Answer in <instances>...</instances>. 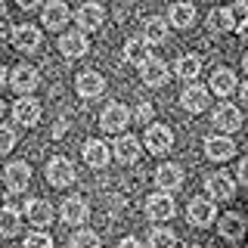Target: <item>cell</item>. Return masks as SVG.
I'll list each match as a JSON object with an SVG mask.
<instances>
[{
	"label": "cell",
	"mask_w": 248,
	"mask_h": 248,
	"mask_svg": "<svg viewBox=\"0 0 248 248\" xmlns=\"http://www.w3.org/2000/svg\"><path fill=\"white\" fill-rule=\"evenodd\" d=\"M127 124H130V108L121 106V103H108L103 108V115H99V127L106 134H121Z\"/></svg>",
	"instance_id": "6da1fadb"
},
{
	"label": "cell",
	"mask_w": 248,
	"mask_h": 248,
	"mask_svg": "<svg viewBox=\"0 0 248 248\" xmlns=\"http://www.w3.org/2000/svg\"><path fill=\"white\" fill-rule=\"evenodd\" d=\"M186 217H189V223H196V227H208V223H214L217 217V208H214V199L211 196H196L189 202V208H186Z\"/></svg>",
	"instance_id": "7a4b0ae2"
},
{
	"label": "cell",
	"mask_w": 248,
	"mask_h": 248,
	"mask_svg": "<svg viewBox=\"0 0 248 248\" xmlns=\"http://www.w3.org/2000/svg\"><path fill=\"white\" fill-rule=\"evenodd\" d=\"M143 140H146V149L152 155H165L174 146V134H170V127H165V124H149Z\"/></svg>",
	"instance_id": "3957f363"
},
{
	"label": "cell",
	"mask_w": 248,
	"mask_h": 248,
	"mask_svg": "<svg viewBox=\"0 0 248 248\" xmlns=\"http://www.w3.org/2000/svg\"><path fill=\"white\" fill-rule=\"evenodd\" d=\"M87 50H90V41H87V34H84L81 28H78V31H65V34L59 37V53L65 59L87 56Z\"/></svg>",
	"instance_id": "277c9868"
},
{
	"label": "cell",
	"mask_w": 248,
	"mask_h": 248,
	"mask_svg": "<svg viewBox=\"0 0 248 248\" xmlns=\"http://www.w3.org/2000/svg\"><path fill=\"white\" fill-rule=\"evenodd\" d=\"M174 211H177V208H174V199H170L165 189L146 199V214H149V220H155V223L170 220V217H174Z\"/></svg>",
	"instance_id": "5b68a950"
},
{
	"label": "cell",
	"mask_w": 248,
	"mask_h": 248,
	"mask_svg": "<svg viewBox=\"0 0 248 248\" xmlns=\"http://www.w3.org/2000/svg\"><path fill=\"white\" fill-rule=\"evenodd\" d=\"M205 189H208V196H211L214 202H223V199H232V192H236V180H232L227 170H217V174H211L205 180Z\"/></svg>",
	"instance_id": "8992f818"
},
{
	"label": "cell",
	"mask_w": 248,
	"mask_h": 248,
	"mask_svg": "<svg viewBox=\"0 0 248 248\" xmlns=\"http://www.w3.org/2000/svg\"><path fill=\"white\" fill-rule=\"evenodd\" d=\"M46 180H50V186H68V183H75V165L68 158H62V155L50 158V165H46Z\"/></svg>",
	"instance_id": "52a82bcc"
},
{
	"label": "cell",
	"mask_w": 248,
	"mask_h": 248,
	"mask_svg": "<svg viewBox=\"0 0 248 248\" xmlns=\"http://www.w3.org/2000/svg\"><path fill=\"white\" fill-rule=\"evenodd\" d=\"M140 78H143V84L146 87H165L168 84V78H170V72H168V65L161 59H146L143 65H140Z\"/></svg>",
	"instance_id": "ba28073f"
},
{
	"label": "cell",
	"mask_w": 248,
	"mask_h": 248,
	"mask_svg": "<svg viewBox=\"0 0 248 248\" xmlns=\"http://www.w3.org/2000/svg\"><path fill=\"white\" fill-rule=\"evenodd\" d=\"M214 127L223 130V134L239 130V127H242V112H239L236 106H230V103H220L214 108Z\"/></svg>",
	"instance_id": "9c48e42d"
},
{
	"label": "cell",
	"mask_w": 248,
	"mask_h": 248,
	"mask_svg": "<svg viewBox=\"0 0 248 248\" xmlns=\"http://www.w3.org/2000/svg\"><path fill=\"white\" fill-rule=\"evenodd\" d=\"M10 41H13L16 50L31 53V50L41 46V28H34V25H16L13 34H10Z\"/></svg>",
	"instance_id": "30bf717a"
},
{
	"label": "cell",
	"mask_w": 248,
	"mask_h": 248,
	"mask_svg": "<svg viewBox=\"0 0 248 248\" xmlns=\"http://www.w3.org/2000/svg\"><path fill=\"white\" fill-rule=\"evenodd\" d=\"M62 220L65 223H87V217H90V205H87V199H81V196H72V199H65L62 202Z\"/></svg>",
	"instance_id": "8fae6325"
},
{
	"label": "cell",
	"mask_w": 248,
	"mask_h": 248,
	"mask_svg": "<svg viewBox=\"0 0 248 248\" xmlns=\"http://www.w3.org/2000/svg\"><path fill=\"white\" fill-rule=\"evenodd\" d=\"M75 22H78V28H81V31H96L106 22V10L99 3H84L81 10L75 13Z\"/></svg>",
	"instance_id": "7c38bea8"
},
{
	"label": "cell",
	"mask_w": 248,
	"mask_h": 248,
	"mask_svg": "<svg viewBox=\"0 0 248 248\" xmlns=\"http://www.w3.org/2000/svg\"><path fill=\"white\" fill-rule=\"evenodd\" d=\"M75 90L81 93L84 99H96L99 93L106 90V78L99 75V72H81V75H78V81H75Z\"/></svg>",
	"instance_id": "4fadbf2b"
},
{
	"label": "cell",
	"mask_w": 248,
	"mask_h": 248,
	"mask_svg": "<svg viewBox=\"0 0 248 248\" xmlns=\"http://www.w3.org/2000/svg\"><path fill=\"white\" fill-rule=\"evenodd\" d=\"M180 106L186 108V112H192V115L205 112L208 108V90L202 87V84H189V87L180 93Z\"/></svg>",
	"instance_id": "5bb4252c"
},
{
	"label": "cell",
	"mask_w": 248,
	"mask_h": 248,
	"mask_svg": "<svg viewBox=\"0 0 248 248\" xmlns=\"http://www.w3.org/2000/svg\"><path fill=\"white\" fill-rule=\"evenodd\" d=\"M13 118L19 121V124H25V127H34V124L41 121V103L31 99V96L19 99V103L13 106Z\"/></svg>",
	"instance_id": "9a60e30c"
},
{
	"label": "cell",
	"mask_w": 248,
	"mask_h": 248,
	"mask_svg": "<svg viewBox=\"0 0 248 248\" xmlns=\"http://www.w3.org/2000/svg\"><path fill=\"white\" fill-rule=\"evenodd\" d=\"M205 155L211 161H227L236 155V143L230 137H208L205 140Z\"/></svg>",
	"instance_id": "2e32d148"
},
{
	"label": "cell",
	"mask_w": 248,
	"mask_h": 248,
	"mask_svg": "<svg viewBox=\"0 0 248 248\" xmlns=\"http://www.w3.org/2000/svg\"><path fill=\"white\" fill-rule=\"evenodd\" d=\"M25 217L34 227H46V223H53V205L46 199H28L25 202Z\"/></svg>",
	"instance_id": "e0dca14e"
},
{
	"label": "cell",
	"mask_w": 248,
	"mask_h": 248,
	"mask_svg": "<svg viewBox=\"0 0 248 248\" xmlns=\"http://www.w3.org/2000/svg\"><path fill=\"white\" fill-rule=\"evenodd\" d=\"M10 84H13V90H19V93H28L41 84V75H37V68H31V65H19L16 72L10 75Z\"/></svg>",
	"instance_id": "ac0fdd59"
},
{
	"label": "cell",
	"mask_w": 248,
	"mask_h": 248,
	"mask_svg": "<svg viewBox=\"0 0 248 248\" xmlns=\"http://www.w3.org/2000/svg\"><path fill=\"white\" fill-rule=\"evenodd\" d=\"M68 16H72V13H68V6L62 3V0H50V3L44 6V16H41V19H44V28L59 31L68 22Z\"/></svg>",
	"instance_id": "d6986e66"
},
{
	"label": "cell",
	"mask_w": 248,
	"mask_h": 248,
	"mask_svg": "<svg viewBox=\"0 0 248 248\" xmlns=\"http://www.w3.org/2000/svg\"><path fill=\"white\" fill-rule=\"evenodd\" d=\"M31 183V168L25 161H13V165H6V186H10L13 192H25Z\"/></svg>",
	"instance_id": "ffe728a7"
},
{
	"label": "cell",
	"mask_w": 248,
	"mask_h": 248,
	"mask_svg": "<svg viewBox=\"0 0 248 248\" xmlns=\"http://www.w3.org/2000/svg\"><path fill=\"white\" fill-rule=\"evenodd\" d=\"M108 158H112V149H108L103 140H87L84 143V161L90 168H106Z\"/></svg>",
	"instance_id": "44dd1931"
},
{
	"label": "cell",
	"mask_w": 248,
	"mask_h": 248,
	"mask_svg": "<svg viewBox=\"0 0 248 248\" xmlns=\"http://www.w3.org/2000/svg\"><path fill=\"white\" fill-rule=\"evenodd\" d=\"M180 183H183V170H180V165H161L158 170H155V186L158 189H165V192H170V189H180Z\"/></svg>",
	"instance_id": "7402d4cb"
},
{
	"label": "cell",
	"mask_w": 248,
	"mask_h": 248,
	"mask_svg": "<svg viewBox=\"0 0 248 248\" xmlns=\"http://www.w3.org/2000/svg\"><path fill=\"white\" fill-rule=\"evenodd\" d=\"M115 158H118L121 165H130V161H137V158H140V140L130 137V134L118 137V140H115Z\"/></svg>",
	"instance_id": "603a6c76"
},
{
	"label": "cell",
	"mask_w": 248,
	"mask_h": 248,
	"mask_svg": "<svg viewBox=\"0 0 248 248\" xmlns=\"http://www.w3.org/2000/svg\"><path fill=\"white\" fill-rule=\"evenodd\" d=\"M149 41L146 37H130L127 44H124V59L130 62V65H143L146 59H149Z\"/></svg>",
	"instance_id": "cb8c5ba5"
},
{
	"label": "cell",
	"mask_w": 248,
	"mask_h": 248,
	"mask_svg": "<svg viewBox=\"0 0 248 248\" xmlns=\"http://www.w3.org/2000/svg\"><path fill=\"white\" fill-rule=\"evenodd\" d=\"M208 90L217 93V96H230L232 90H236V75L230 72V68H217L211 75V84H208Z\"/></svg>",
	"instance_id": "d4e9b609"
},
{
	"label": "cell",
	"mask_w": 248,
	"mask_h": 248,
	"mask_svg": "<svg viewBox=\"0 0 248 248\" xmlns=\"http://www.w3.org/2000/svg\"><path fill=\"white\" fill-rule=\"evenodd\" d=\"M208 28H211L214 34H223V31H232V28H236V19H232L230 6H217V10L208 13Z\"/></svg>",
	"instance_id": "484cf974"
},
{
	"label": "cell",
	"mask_w": 248,
	"mask_h": 248,
	"mask_svg": "<svg viewBox=\"0 0 248 248\" xmlns=\"http://www.w3.org/2000/svg\"><path fill=\"white\" fill-rule=\"evenodd\" d=\"M168 16H170V25H174V28H189L192 22H196V6L186 3V0H180V3H174L168 10Z\"/></svg>",
	"instance_id": "4316f807"
},
{
	"label": "cell",
	"mask_w": 248,
	"mask_h": 248,
	"mask_svg": "<svg viewBox=\"0 0 248 248\" xmlns=\"http://www.w3.org/2000/svg\"><path fill=\"white\" fill-rule=\"evenodd\" d=\"M174 72H177V78H183V81H196V78L202 75V59L196 56V53H186V56L177 59Z\"/></svg>",
	"instance_id": "83f0119b"
},
{
	"label": "cell",
	"mask_w": 248,
	"mask_h": 248,
	"mask_svg": "<svg viewBox=\"0 0 248 248\" xmlns=\"http://www.w3.org/2000/svg\"><path fill=\"white\" fill-rule=\"evenodd\" d=\"M217 227H220V236L223 239H230V242H236V239H242V232H245V220L239 214H223L220 217V223H217Z\"/></svg>",
	"instance_id": "f1b7e54d"
},
{
	"label": "cell",
	"mask_w": 248,
	"mask_h": 248,
	"mask_svg": "<svg viewBox=\"0 0 248 248\" xmlns=\"http://www.w3.org/2000/svg\"><path fill=\"white\" fill-rule=\"evenodd\" d=\"M143 37H146L149 44H165V41H168V22L161 19V16H152V19H146Z\"/></svg>",
	"instance_id": "f546056e"
},
{
	"label": "cell",
	"mask_w": 248,
	"mask_h": 248,
	"mask_svg": "<svg viewBox=\"0 0 248 248\" xmlns=\"http://www.w3.org/2000/svg\"><path fill=\"white\" fill-rule=\"evenodd\" d=\"M19 230H22L19 211H16V208H3V211H0V232H3V236H16Z\"/></svg>",
	"instance_id": "4dcf8cb0"
},
{
	"label": "cell",
	"mask_w": 248,
	"mask_h": 248,
	"mask_svg": "<svg viewBox=\"0 0 248 248\" xmlns=\"http://www.w3.org/2000/svg\"><path fill=\"white\" fill-rule=\"evenodd\" d=\"M68 248H99V236L93 230H78L68 239Z\"/></svg>",
	"instance_id": "1f68e13d"
},
{
	"label": "cell",
	"mask_w": 248,
	"mask_h": 248,
	"mask_svg": "<svg viewBox=\"0 0 248 248\" xmlns=\"http://www.w3.org/2000/svg\"><path fill=\"white\" fill-rule=\"evenodd\" d=\"M177 245V236L165 227H155L149 232V248H174Z\"/></svg>",
	"instance_id": "d6a6232c"
},
{
	"label": "cell",
	"mask_w": 248,
	"mask_h": 248,
	"mask_svg": "<svg viewBox=\"0 0 248 248\" xmlns=\"http://www.w3.org/2000/svg\"><path fill=\"white\" fill-rule=\"evenodd\" d=\"M25 248H53V239L46 236L44 230H37V232H31L25 239Z\"/></svg>",
	"instance_id": "836d02e7"
},
{
	"label": "cell",
	"mask_w": 248,
	"mask_h": 248,
	"mask_svg": "<svg viewBox=\"0 0 248 248\" xmlns=\"http://www.w3.org/2000/svg\"><path fill=\"white\" fill-rule=\"evenodd\" d=\"M13 146H16V130L13 127H0V155L13 152Z\"/></svg>",
	"instance_id": "e575fe53"
},
{
	"label": "cell",
	"mask_w": 248,
	"mask_h": 248,
	"mask_svg": "<svg viewBox=\"0 0 248 248\" xmlns=\"http://www.w3.org/2000/svg\"><path fill=\"white\" fill-rule=\"evenodd\" d=\"M152 115H155V112H152V106H149V103H140V106H137V112H134V118H137L140 124H149V121H152Z\"/></svg>",
	"instance_id": "d590c367"
},
{
	"label": "cell",
	"mask_w": 248,
	"mask_h": 248,
	"mask_svg": "<svg viewBox=\"0 0 248 248\" xmlns=\"http://www.w3.org/2000/svg\"><path fill=\"white\" fill-rule=\"evenodd\" d=\"M230 13H232V19H236V22H245V19H248V3L236 0V3L230 6Z\"/></svg>",
	"instance_id": "8d00e7d4"
},
{
	"label": "cell",
	"mask_w": 248,
	"mask_h": 248,
	"mask_svg": "<svg viewBox=\"0 0 248 248\" xmlns=\"http://www.w3.org/2000/svg\"><path fill=\"white\" fill-rule=\"evenodd\" d=\"M236 174H239V183H242V186H248V158H242V165H239V170H236Z\"/></svg>",
	"instance_id": "74e56055"
},
{
	"label": "cell",
	"mask_w": 248,
	"mask_h": 248,
	"mask_svg": "<svg viewBox=\"0 0 248 248\" xmlns=\"http://www.w3.org/2000/svg\"><path fill=\"white\" fill-rule=\"evenodd\" d=\"M118 248H143V242L134 239V236H127V239H121V242H118Z\"/></svg>",
	"instance_id": "f35d334b"
},
{
	"label": "cell",
	"mask_w": 248,
	"mask_h": 248,
	"mask_svg": "<svg viewBox=\"0 0 248 248\" xmlns=\"http://www.w3.org/2000/svg\"><path fill=\"white\" fill-rule=\"evenodd\" d=\"M65 127H68V124H65V118H62V121H56V124H53V137H62V134H65Z\"/></svg>",
	"instance_id": "ab89813d"
},
{
	"label": "cell",
	"mask_w": 248,
	"mask_h": 248,
	"mask_svg": "<svg viewBox=\"0 0 248 248\" xmlns=\"http://www.w3.org/2000/svg\"><path fill=\"white\" fill-rule=\"evenodd\" d=\"M16 3H19V6H22V10H34V6H37V3H41V0H16Z\"/></svg>",
	"instance_id": "60d3db41"
},
{
	"label": "cell",
	"mask_w": 248,
	"mask_h": 248,
	"mask_svg": "<svg viewBox=\"0 0 248 248\" xmlns=\"http://www.w3.org/2000/svg\"><path fill=\"white\" fill-rule=\"evenodd\" d=\"M239 37H242V41H248V19L239 22Z\"/></svg>",
	"instance_id": "b9f144b4"
},
{
	"label": "cell",
	"mask_w": 248,
	"mask_h": 248,
	"mask_svg": "<svg viewBox=\"0 0 248 248\" xmlns=\"http://www.w3.org/2000/svg\"><path fill=\"white\" fill-rule=\"evenodd\" d=\"M242 103H245V108H248V84H242Z\"/></svg>",
	"instance_id": "7bdbcfd3"
},
{
	"label": "cell",
	"mask_w": 248,
	"mask_h": 248,
	"mask_svg": "<svg viewBox=\"0 0 248 248\" xmlns=\"http://www.w3.org/2000/svg\"><path fill=\"white\" fill-rule=\"evenodd\" d=\"M3 84H6V68L0 65V87H3Z\"/></svg>",
	"instance_id": "ee69618b"
},
{
	"label": "cell",
	"mask_w": 248,
	"mask_h": 248,
	"mask_svg": "<svg viewBox=\"0 0 248 248\" xmlns=\"http://www.w3.org/2000/svg\"><path fill=\"white\" fill-rule=\"evenodd\" d=\"M6 16V0H0V19Z\"/></svg>",
	"instance_id": "f6af8a7d"
},
{
	"label": "cell",
	"mask_w": 248,
	"mask_h": 248,
	"mask_svg": "<svg viewBox=\"0 0 248 248\" xmlns=\"http://www.w3.org/2000/svg\"><path fill=\"white\" fill-rule=\"evenodd\" d=\"M242 68H245V75H248V53H245V59H242Z\"/></svg>",
	"instance_id": "bcb514c9"
},
{
	"label": "cell",
	"mask_w": 248,
	"mask_h": 248,
	"mask_svg": "<svg viewBox=\"0 0 248 248\" xmlns=\"http://www.w3.org/2000/svg\"><path fill=\"white\" fill-rule=\"evenodd\" d=\"M0 41H6V31H0Z\"/></svg>",
	"instance_id": "7dc6e473"
},
{
	"label": "cell",
	"mask_w": 248,
	"mask_h": 248,
	"mask_svg": "<svg viewBox=\"0 0 248 248\" xmlns=\"http://www.w3.org/2000/svg\"><path fill=\"white\" fill-rule=\"evenodd\" d=\"M0 115H3V99H0Z\"/></svg>",
	"instance_id": "c3c4849f"
},
{
	"label": "cell",
	"mask_w": 248,
	"mask_h": 248,
	"mask_svg": "<svg viewBox=\"0 0 248 248\" xmlns=\"http://www.w3.org/2000/svg\"><path fill=\"white\" fill-rule=\"evenodd\" d=\"M189 248H202V245H189Z\"/></svg>",
	"instance_id": "681fc988"
},
{
	"label": "cell",
	"mask_w": 248,
	"mask_h": 248,
	"mask_svg": "<svg viewBox=\"0 0 248 248\" xmlns=\"http://www.w3.org/2000/svg\"><path fill=\"white\" fill-rule=\"evenodd\" d=\"M242 3H248V0H242Z\"/></svg>",
	"instance_id": "f907efd6"
}]
</instances>
